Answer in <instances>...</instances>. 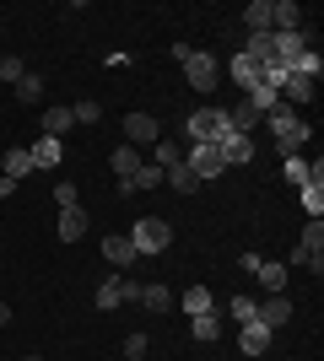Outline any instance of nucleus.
Listing matches in <instances>:
<instances>
[{
	"mask_svg": "<svg viewBox=\"0 0 324 361\" xmlns=\"http://www.w3.org/2000/svg\"><path fill=\"white\" fill-rule=\"evenodd\" d=\"M54 205H60V211L81 205V189H76V183H54Z\"/></svg>",
	"mask_w": 324,
	"mask_h": 361,
	"instance_id": "72a5a7b5",
	"label": "nucleus"
},
{
	"mask_svg": "<svg viewBox=\"0 0 324 361\" xmlns=\"http://www.w3.org/2000/svg\"><path fill=\"white\" fill-rule=\"evenodd\" d=\"M162 183H168V189H179V195H195V189H200V178H195L184 162H173L168 173H162Z\"/></svg>",
	"mask_w": 324,
	"mask_h": 361,
	"instance_id": "5701e85b",
	"label": "nucleus"
},
{
	"mask_svg": "<svg viewBox=\"0 0 324 361\" xmlns=\"http://www.w3.org/2000/svg\"><path fill=\"white\" fill-rule=\"evenodd\" d=\"M189 329H195V340H200V345H211V340H222V318H216V307H211V313H200V318H195V324H189Z\"/></svg>",
	"mask_w": 324,
	"mask_h": 361,
	"instance_id": "a878e982",
	"label": "nucleus"
},
{
	"mask_svg": "<svg viewBox=\"0 0 324 361\" xmlns=\"http://www.w3.org/2000/svg\"><path fill=\"white\" fill-rule=\"evenodd\" d=\"M124 135L136 140V146H157V140H162V124H157L152 114H130V119H124Z\"/></svg>",
	"mask_w": 324,
	"mask_h": 361,
	"instance_id": "ddd939ff",
	"label": "nucleus"
},
{
	"mask_svg": "<svg viewBox=\"0 0 324 361\" xmlns=\"http://www.w3.org/2000/svg\"><path fill=\"white\" fill-rule=\"evenodd\" d=\"M216 146H222V162H248V157H254V140H248V135H232V130L216 140Z\"/></svg>",
	"mask_w": 324,
	"mask_h": 361,
	"instance_id": "a211bd4d",
	"label": "nucleus"
},
{
	"mask_svg": "<svg viewBox=\"0 0 324 361\" xmlns=\"http://www.w3.org/2000/svg\"><path fill=\"white\" fill-rule=\"evenodd\" d=\"M71 119H76V124H97V119H103V103H76V108H71Z\"/></svg>",
	"mask_w": 324,
	"mask_h": 361,
	"instance_id": "f704fd0d",
	"label": "nucleus"
},
{
	"mask_svg": "<svg viewBox=\"0 0 324 361\" xmlns=\"http://www.w3.org/2000/svg\"><path fill=\"white\" fill-rule=\"evenodd\" d=\"M16 97H22V103H44V75H22V81H16Z\"/></svg>",
	"mask_w": 324,
	"mask_h": 361,
	"instance_id": "c85d7f7f",
	"label": "nucleus"
},
{
	"mask_svg": "<svg viewBox=\"0 0 324 361\" xmlns=\"http://www.w3.org/2000/svg\"><path fill=\"white\" fill-rule=\"evenodd\" d=\"M254 281H260L265 291H287V264H270V259H260V264H254Z\"/></svg>",
	"mask_w": 324,
	"mask_h": 361,
	"instance_id": "412c9836",
	"label": "nucleus"
},
{
	"mask_svg": "<svg viewBox=\"0 0 324 361\" xmlns=\"http://www.w3.org/2000/svg\"><path fill=\"white\" fill-rule=\"evenodd\" d=\"M292 264H313V275H324V221L303 226V238L292 248Z\"/></svg>",
	"mask_w": 324,
	"mask_h": 361,
	"instance_id": "423d86ee",
	"label": "nucleus"
},
{
	"mask_svg": "<svg viewBox=\"0 0 324 361\" xmlns=\"http://www.w3.org/2000/svg\"><path fill=\"white\" fill-rule=\"evenodd\" d=\"M308 49H313V38L303 27H297V32H270V54H276V65H287V71H292Z\"/></svg>",
	"mask_w": 324,
	"mask_h": 361,
	"instance_id": "0eeeda50",
	"label": "nucleus"
},
{
	"mask_svg": "<svg viewBox=\"0 0 324 361\" xmlns=\"http://www.w3.org/2000/svg\"><path fill=\"white\" fill-rule=\"evenodd\" d=\"M184 135H189V146H216L227 135V108H195L184 119Z\"/></svg>",
	"mask_w": 324,
	"mask_h": 361,
	"instance_id": "20e7f679",
	"label": "nucleus"
},
{
	"mask_svg": "<svg viewBox=\"0 0 324 361\" xmlns=\"http://www.w3.org/2000/svg\"><path fill=\"white\" fill-rule=\"evenodd\" d=\"M124 356H146V334H130V340H124Z\"/></svg>",
	"mask_w": 324,
	"mask_h": 361,
	"instance_id": "4c0bfd02",
	"label": "nucleus"
},
{
	"mask_svg": "<svg viewBox=\"0 0 324 361\" xmlns=\"http://www.w3.org/2000/svg\"><path fill=\"white\" fill-rule=\"evenodd\" d=\"M319 71H324V60H319V49H308L303 60L292 65V75H308V81H319Z\"/></svg>",
	"mask_w": 324,
	"mask_h": 361,
	"instance_id": "473e14b6",
	"label": "nucleus"
},
{
	"mask_svg": "<svg viewBox=\"0 0 324 361\" xmlns=\"http://www.w3.org/2000/svg\"><path fill=\"white\" fill-rule=\"evenodd\" d=\"M270 334L276 329H265L260 318H254V324H238V350H244V356H265V350H270Z\"/></svg>",
	"mask_w": 324,
	"mask_h": 361,
	"instance_id": "9b49d317",
	"label": "nucleus"
},
{
	"mask_svg": "<svg viewBox=\"0 0 324 361\" xmlns=\"http://www.w3.org/2000/svg\"><path fill=\"white\" fill-rule=\"evenodd\" d=\"M22 75H28V65L16 60V54H0V81H6V87H16Z\"/></svg>",
	"mask_w": 324,
	"mask_h": 361,
	"instance_id": "7c9ffc66",
	"label": "nucleus"
},
{
	"mask_svg": "<svg viewBox=\"0 0 324 361\" xmlns=\"http://www.w3.org/2000/svg\"><path fill=\"white\" fill-rule=\"evenodd\" d=\"M108 162H114V178H136V173H140V151L136 146H119Z\"/></svg>",
	"mask_w": 324,
	"mask_h": 361,
	"instance_id": "4be33fe9",
	"label": "nucleus"
},
{
	"mask_svg": "<svg viewBox=\"0 0 324 361\" xmlns=\"http://www.w3.org/2000/svg\"><path fill=\"white\" fill-rule=\"evenodd\" d=\"M130 248H136V259H152V254H168V243H173V226L162 221V216H140L130 232Z\"/></svg>",
	"mask_w": 324,
	"mask_h": 361,
	"instance_id": "f03ea898",
	"label": "nucleus"
},
{
	"mask_svg": "<svg viewBox=\"0 0 324 361\" xmlns=\"http://www.w3.org/2000/svg\"><path fill=\"white\" fill-rule=\"evenodd\" d=\"M124 302H140V281H130V275H103V286H97V313H114Z\"/></svg>",
	"mask_w": 324,
	"mask_h": 361,
	"instance_id": "39448f33",
	"label": "nucleus"
},
{
	"mask_svg": "<svg viewBox=\"0 0 324 361\" xmlns=\"http://www.w3.org/2000/svg\"><path fill=\"white\" fill-rule=\"evenodd\" d=\"M254 318H260L265 329H281V324L292 318V297H287V291H270L265 302H254Z\"/></svg>",
	"mask_w": 324,
	"mask_h": 361,
	"instance_id": "1a4fd4ad",
	"label": "nucleus"
},
{
	"mask_svg": "<svg viewBox=\"0 0 324 361\" xmlns=\"http://www.w3.org/2000/svg\"><path fill=\"white\" fill-rule=\"evenodd\" d=\"M184 167L195 173V178H216V173H227V162H222V146H189L184 151Z\"/></svg>",
	"mask_w": 324,
	"mask_h": 361,
	"instance_id": "6e6552de",
	"label": "nucleus"
},
{
	"mask_svg": "<svg viewBox=\"0 0 324 361\" xmlns=\"http://www.w3.org/2000/svg\"><path fill=\"white\" fill-rule=\"evenodd\" d=\"M211 307H216V302H211V291H205V286H184V313H189V318L211 313Z\"/></svg>",
	"mask_w": 324,
	"mask_h": 361,
	"instance_id": "bb28decb",
	"label": "nucleus"
},
{
	"mask_svg": "<svg viewBox=\"0 0 324 361\" xmlns=\"http://www.w3.org/2000/svg\"><path fill=\"white\" fill-rule=\"evenodd\" d=\"M54 232H60V243H81L87 232H92V221H87V211H81V205H71V211H60Z\"/></svg>",
	"mask_w": 324,
	"mask_h": 361,
	"instance_id": "f8f14e48",
	"label": "nucleus"
},
{
	"mask_svg": "<svg viewBox=\"0 0 324 361\" xmlns=\"http://www.w3.org/2000/svg\"><path fill=\"white\" fill-rule=\"evenodd\" d=\"M140 307H152V313H168V307H173V291H168V286H140Z\"/></svg>",
	"mask_w": 324,
	"mask_h": 361,
	"instance_id": "cd10ccee",
	"label": "nucleus"
},
{
	"mask_svg": "<svg viewBox=\"0 0 324 361\" xmlns=\"http://www.w3.org/2000/svg\"><path fill=\"white\" fill-rule=\"evenodd\" d=\"M130 183H136V189H162V167H157V162H140V173Z\"/></svg>",
	"mask_w": 324,
	"mask_h": 361,
	"instance_id": "2f4dec72",
	"label": "nucleus"
},
{
	"mask_svg": "<svg viewBox=\"0 0 324 361\" xmlns=\"http://www.w3.org/2000/svg\"><path fill=\"white\" fill-rule=\"evenodd\" d=\"M65 130H76V119H71V108H65V103L44 108V135H54V140H60Z\"/></svg>",
	"mask_w": 324,
	"mask_h": 361,
	"instance_id": "aec40b11",
	"label": "nucleus"
},
{
	"mask_svg": "<svg viewBox=\"0 0 324 361\" xmlns=\"http://www.w3.org/2000/svg\"><path fill=\"white\" fill-rule=\"evenodd\" d=\"M152 151H157V167H162V173H168L173 162H184V146H173V140H157Z\"/></svg>",
	"mask_w": 324,
	"mask_h": 361,
	"instance_id": "c756f323",
	"label": "nucleus"
},
{
	"mask_svg": "<svg viewBox=\"0 0 324 361\" xmlns=\"http://www.w3.org/2000/svg\"><path fill=\"white\" fill-rule=\"evenodd\" d=\"M0 329H11V307L6 302H0Z\"/></svg>",
	"mask_w": 324,
	"mask_h": 361,
	"instance_id": "58836bf2",
	"label": "nucleus"
},
{
	"mask_svg": "<svg viewBox=\"0 0 324 361\" xmlns=\"http://www.w3.org/2000/svg\"><path fill=\"white\" fill-rule=\"evenodd\" d=\"M287 183H297V189L308 183V162L303 157H287Z\"/></svg>",
	"mask_w": 324,
	"mask_h": 361,
	"instance_id": "c9c22d12",
	"label": "nucleus"
},
{
	"mask_svg": "<svg viewBox=\"0 0 324 361\" xmlns=\"http://www.w3.org/2000/svg\"><path fill=\"white\" fill-rule=\"evenodd\" d=\"M28 157H32V173H54V167H60V157H65V146L54 135H38L28 146Z\"/></svg>",
	"mask_w": 324,
	"mask_h": 361,
	"instance_id": "9d476101",
	"label": "nucleus"
},
{
	"mask_svg": "<svg viewBox=\"0 0 324 361\" xmlns=\"http://www.w3.org/2000/svg\"><path fill=\"white\" fill-rule=\"evenodd\" d=\"M313 87H319V81L287 71V81H281V103H287V108H292V103H313Z\"/></svg>",
	"mask_w": 324,
	"mask_h": 361,
	"instance_id": "dca6fc26",
	"label": "nucleus"
},
{
	"mask_svg": "<svg viewBox=\"0 0 324 361\" xmlns=\"http://www.w3.org/2000/svg\"><path fill=\"white\" fill-rule=\"evenodd\" d=\"M254 124H260V114H254L248 103H232V108H227V130H232V135H248Z\"/></svg>",
	"mask_w": 324,
	"mask_h": 361,
	"instance_id": "b1692460",
	"label": "nucleus"
},
{
	"mask_svg": "<svg viewBox=\"0 0 324 361\" xmlns=\"http://www.w3.org/2000/svg\"><path fill=\"white\" fill-rule=\"evenodd\" d=\"M130 361H146V356H130Z\"/></svg>",
	"mask_w": 324,
	"mask_h": 361,
	"instance_id": "a19ab883",
	"label": "nucleus"
},
{
	"mask_svg": "<svg viewBox=\"0 0 324 361\" xmlns=\"http://www.w3.org/2000/svg\"><path fill=\"white\" fill-rule=\"evenodd\" d=\"M227 75H232V81H238V87H244V92H254V87H260V65L248 60V54H232Z\"/></svg>",
	"mask_w": 324,
	"mask_h": 361,
	"instance_id": "f3484780",
	"label": "nucleus"
},
{
	"mask_svg": "<svg viewBox=\"0 0 324 361\" xmlns=\"http://www.w3.org/2000/svg\"><path fill=\"white\" fill-rule=\"evenodd\" d=\"M22 361H44V356H22Z\"/></svg>",
	"mask_w": 324,
	"mask_h": 361,
	"instance_id": "ea45409f",
	"label": "nucleus"
},
{
	"mask_svg": "<svg viewBox=\"0 0 324 361\" xmlns=\"http://www.w3.org/2000/svg\"><path fill=\"white\" fill-rule=\"evenodd\" d=\"M173 60L184 65V81L195 92H216V81H222V65H216V54H205V49H184V44H173Z\"/></svg>",
	"mask_w": 324,
	"mask_h": 361,
	"instance_id": "f257e3e1",
	"label": "nucleus"
},
{
	"mask_svg": "<svg viewBox=\"0 0 324 361\" xmlns=\"http://www.w3.org/2000/svg\"><path fill=\"white\" fill-rule=\"evenodd\" d=\"M227 313L238 318V324H254V302H248V297H232V302H227Z\"/></svg>",
	"mask_w": 324,
	"mask_h": 361,
	"instance_id": "e433bc0d",
	"label": "nucleus"
},
{
	"mask_svg": "<svg viewBox=\"0 0 324 361\" xmlns=\"http://www.w3.org/2000/svg\"><path fill=\"white\" fill-rule=\"evenodd\" d=\"M103 259L114 264V270H130V264H136V248H130V238H124V232H108V238H103Z\"/></svg>",
	"mask_w": 324,
	"mask_h": 361,
	"instance_id": "2eb2a0df",
	"label": "nucleus"
},
{
	"mask_svg": "<svg viewBox=\"0 0 324 361\" xmlns=\"http://www.w3.org/2000/svg\"><path fill=\"white\" fill-rule=\"evenodd\" d=\"M28 173H32V157H28V146H11V151H6V178H28Z\"/></svg>",
	"mask_w": 324,
	"mask_h": 361,
	"instance_id": "393cba45",
	"label": "nucleus"
},
{
	"mask_svg": "<svg viewBox=\"0 0 324 361\" xmlns=\"http://www.w3.org/2000/svg\"><path fill=\"white\" fill-rule=\"evenodd\" d=\"M270 27L276 32H297L303 27V6H297V0H270Z\"/></svg>",
	"mask_w": 324,
	"mask_h": 361,
	"instance_id": "4468645a",
	"label": "nucleus"
},
{
	"mask_svg": "<svg viewBox=\"0 0 324 361\" xmlns=\"http://www.w3.org/2000/svg\"><path fill=\"white\" fill-rule=\"evenodd\" d=\"M265 124H270V135H276V151H281V157H297V146H303V140L313 135V130H308V119H297V114H292L287 103H281L276 114H265Z\"/></svg>",
	"mask_w": 324,
	"mask_h": 361,
	"instance_id": "7ed1b4c3",
	"label": "nucleus"
},
{
	"mask_svg": "<svg viewBox=\"0 0 324 361\" xmlns=\"http://www.w3.org/2000/svg\"><path fill=\"white\" fill-rule=\"evenodd\" d=\"M244 27L248 32H276L270 27V0H248L244 6Z\"/></svg>",
	"mask_w": 324,
	"mask_h": 361,
	"instance_id": "6ab92c4d",
	"label": "nucleus"
}]
</instances>
